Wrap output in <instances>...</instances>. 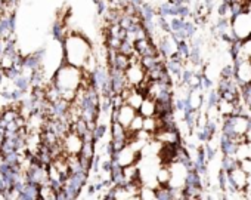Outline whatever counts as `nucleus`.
Returning a JSON list of instances; mask_svg holds the SVG:
<instances>
[{"label":"nucleus","instance_id":"f257e3e1","mask_svg":"<svg viewBox=\"0 0 251 200\" xmlns=\"http://www.w3.org/2000/svg\"><path fill=\"white\" fill-rule=\"evenodd\" d=\"M61 45H62V61L75 65L78 68L84 65L86 59L93 52V43L86 36L78 33L67 34L61 42Z\"/></svg>","mask_w":251,"mask_h":200},{"label":"nucleus","instance_id":"f03ea898","mask_svg":"<svg viewBox=\"0 0 251 200\" xmlns=\"http://www.w3.org/2000/svg\"><path fill=\"white\" fill-rule=\"evenodd\" d=\"M52 82L58 87L59 93L64 90H77L81 83V68L62 61L53 74Z\"/></svg>","mask_w":251,"mask_h":200},{"label":"nucleus","instance_id":"7ed1b4c3","mask_svg":"<svg viewBox=\"0 0 251 200\" xmlns=\"http://www.w3.org/2000/svg\"><path fill=\"white\" fill-rule=\"evenodd\" d=\"M230 31H232V37L238 42L251 37V15L248 11H239L232 15Z\"/></svg>","mask_w":251,"mask_h":200},{"label":"nucleus","instance_id":"20e7f679","mask_svg":"<svg viewBox=\"0 0 251 200\" xmlns=\"http://www.w3.org/2000/svg\"><path fill=\"white\" fill-rule=\"evenodd\" d=\"M227 179L230 181L232 187L235 190H245V185H247V179H248V173L239 166V163H235L232 165L229 169H227Z\"/></svg>","mask_w":251,"mask_h":200},{"label":"nucleus","instance_id":"39448f33","mask_svg":"<svg viewBox=\"0 0 251 200\" xmlns=\"http://www.w3.org/2000/svg\"><path fill=\"white\" fill-rule=\"evenodd\" d=\"M124 76H126V80H127L129 86H138L147 77V70L138 61V62L130 64L124 70Z\"/></svg>","mask_w":251,"mask_h":200},{"label":"nucleus","instance_id":"423d86ee","mask_svg":"<svg viewBox=\"0 0 251 200\" xmlns=\"http://www.w3.org/2000/svg\"><path fill=\"white\" fill-rule=\"evenodd\" d=\"M235 77L242 86H250L251 85V61L250 59L236 61Z\"/></svg>","mask_w":251,"mask_h":200},{"label":"nucleus","instance_id":"0eeeda50","mask_svg":"<svg viewBox=\"0 0 251 200\" xmlns=\"http://www.w3.org/2000/svg\"><path fill=\"white\" fill-rule=\"evenodd\" d=\"M81 144L83 140L71 131L65 137H62V150L67 154H78L81 150Z\"/></svg>","mask_w":251,"mask_h":200},{"label":"nucleus","instance_id":"6e6552de","mask_svg":"<svg viewBox=\"0 0 251 200\" xmlns=\"http://www.w3.org/2000/svg\"><path fill=\"white\" fill-rule=\"evenodd\" d=\"M138 110L133 109L132 106H129L127 103H124L121 107H118V116H117V122L121 123L124 128H129L130 122L133 120V117L136 116Z\"/></svg>","mask_w":251,"mask_h":200},{"label":"nucleus","instance_id":"1a4fd4ad","mask_svg":"<svg viewBox=\"0 0 251 200\" xmlns=\"http://www.w3.org/2000/svg\"><path fill=\"white\" fill-rule=\"evenodd\" d=\"M18 200H39V185L30 181H25Z\"/></svg>","mask_w":251,"mask_h":200},{"label":"nucleus","instance_id":"9d476101","mask_svg":"<svg viewBox=\"0 0 251 200\" xmlns=\"http://www.w3.org/2000/svg\"><path fill=\"white\" fill-rule=\"evenodd\" d=\"M155 112H157L155 99H152L151 96H145L142 104L138 109V113L142 114L144 117H152V116H155Z\"/></svg>","mask_w":251,"mask_h":200},{"label":"nucleus","instance_id":"9b49d317","mask_svg":"<svg viewBox=\"0 0 251 200\" xmlns=\"http://www.w3.org/2000/svg\"><path fill=\"white\" fill-rule=\"evenodd\" d=\"M170 176H172V173H170L169 165H161V163H160V166L157 168V172H155L157 184H158V185H169Z\"/></svg>","mask_w":251,"mask_h":200},{"label":"nucleus","instance_id":"f8f14e48","mask_svg":"<svg viewBox=\"0 0 251 200\" xmlns=\"http://www.w3.org/2000/svg\"><path fill=\"white\" fill-rule=\"evenodd\" d=\"M238 43H239V48L236 51L238 61H241V59H250L251 61V37H248L242 42H238Z\"/></svg>","mask_w":251,"mask_h":200},{"label":"nucleus","instance_id":"ddd939ff","mask_svg":"<svg viewBox=\"0 0 251 200\" xmlns=\"http://www.w3.org/2000/svg\"><path fill=\"white\" fill-rule=\"evenodd\" d=\"M39 200H56V190L49 182L39 185Z\"/></svg>","mask_w":251,"mask_h":200},{"label":"nucleus","instance_id":"4468645a","mask_svg":"<svg viewBox=\"0 0 251 200\" xmlns=\"http://www.w3.org/2000/svg\"><path fill=\"white\" fill-rule=\"evenodd\" d=\"M109 131L112 140H127L126 138V128L118 122H109Z\"/></svg>","mask_w":251,"mask_h":200},{"label":"nucleus","instance_id":"2eb2a0df","mask_svg":"<svg viewBox=\"0 0 251 200\" xmlns=\"http://www.w3.org/2000/svg\"><path fill=\"white\" fill-rule=\"evenodd\" d=\"M106 132H108V123H105V122H96L95 128L92 129L93 143L102 141V138L106 135Z\"/></svg>","mask_w":251,"mask_h":200},{"label":"nucleus","instance_id":"dca6fc26","mask_svg":"<svg viewBox=\"0 0 251 200\" xmlns=\"http://www.w3.org/2000/svg\"><path fill=\"white\" fill-rule=\"evenodd\" d=\"M50 36L55 39V40H58L59 43L64 40V37L67 36V33H65V24L64 23H61L59 20L52 26V29H50Z\"/></svg>","mask_w":251,"mask_h":200},{"label":"nucleus","instance_id":"f3484780","mask_svg":"<svg viewBox=\"0 0 251 200\" xmlns=\"http://www.w3.org/2000/svg\"><path fill=\"white\" fill-rule=\"evenodd\" d=\"M144 98H145V95H142L136 87H133V90H132V93L129 95V98L126 99V103H127L129 106H132L133 109H139V106L142 104V101H144Z\"/></svg>","mask_w":251,"mask_h":200},{"label":"nucleus","instance_id":"a211bd4d","mask_svg":"<svg viewBox=\"0 0 251 200\" xmlns=\"http://www.w3.org/2000/svg\"><path fill=\"white\" fill-rule=\"evenodd\" d=\"M129 65H130V58H129L127 55H123V54L117 52L115 59H114V64H112L111 67H117L118 70L124 71V70L127 68Z\"/></svg>","mask_w":251,"mask_h":200},{"label":"nucleus","instance_id":"6ab92c4d","mask_svg":"<svg viewBox=\"0 0 251 200\" xmlns=\"http://www.w3.org/2000/svg\"><path fill=\"white\" fill-rule=\"evenodd\" d=\"M117 52H120V54H123V55H127V57L133 55V54H135L133 42H130V40H127V39L121 40V43H120V46H118Z\"/></svg>","mask_w":251,"mask_h":200},{"label":"nucleus","instance_id":"aec40b11","mask_svg":"<svg viewBox=\"0 0 251 200\" xmlns=\"http://www.w3.org/2000/svg\"><path fill=\"white\" fill-rule=\"evenodd\" d=\"M139 197L144 200H155L157 194H155V187H150V185H142L141 191H139Z\"/></svg>","mask_w":251,"mask_h":200},{"label":"nucleus","instance_id":"412c9836","mask_svg":"<svg viewBox=\"0 0 251 200\" xmlns=\"http://www.w3.org/2000/svg\"><path fill=\"white\" fill-rule=\"evenodd\" d=\"M126 129L130 131V132H139L141 129H144V116L139 114V113H136V116L130 122L129 128H126Z\"/></svg>","mask_w":251,"mask_h":200},{"label":"nucleus","instance_id":"4be33fe9","mask_svg":"<svg viewBox=\"0 0 251 200\" xmlns=\"http://www.w3.org/2000/svg\"><path fill=\"white\" fill-rule=\"evenodd\" d=\"M245 194H248L251 197V173H248V179H247V185H245Z\"/></svg>","mask_w":251,"mask_h":200},{"label":"nucleus","instance_id":"5701e85b","mask_svg":"<svg viewBox=\"0 0 251 200\" xmlns=\"http://www.w3.org/2000/svg\"><path fill=\"white\" fill-rule=\"evenodd\" d=\"M5 138H6V129L0 125V145H2V143L5 141Z\"/></svg>","mask_w":251,"mask_h":200},{"label":"nucleus","instance_id":"b1692460","mask_svg":"<svg viewBox=\"0 0 251 200\" xmlns=\"http://www.w3.org/2000/svg\"><path fill=\"white\" fill-rule=\"evenodd\" d=\"M244 138H245V141H247L248 144H251V125L248 126V129H247V132H245Z\"/></svg>","mask_w":251,"mask_h":200},{"label":"nucleus","instance_id":"393cba45","mask_svg":"<svg viewBox=\"0 0 251 200\" xmlns=\"http://www.w3.org/2000/svg\"><path fill=\"white\" fill-rule=\"evenodd\" d=\"M0 153H2V147H0Z\"/></svg>","mask_w":251,"mask_h":200},{"label":"nucleus","instance_id":"a878e982","mask_svg":"<svg viewBox=\"0 0 251 200\" xmlns=\"http://www.w3.org/2000/svg\"><path fill=\"white\" fill-rule=\"evenodd\" d=\"M247 2H248V3H250V2H251V0H247Z\"/></svg>","mask_w":251,"mask_h":200}]
</instances>
